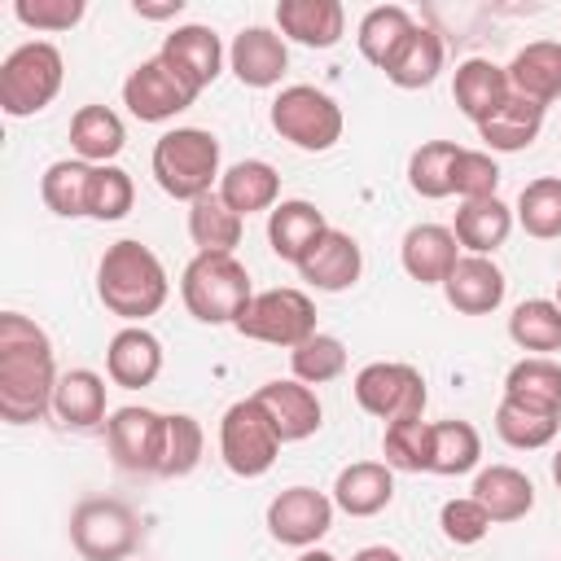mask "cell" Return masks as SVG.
Masks as SVG:
<instances>
[{
  "mask_svg": "<svg viewBox=\"0 0 561 561\" xmlns=\"http://www.w3.org/2000/svg\"><path fill=\"white\" fill-rule=\"evenodd\" d=\"M359 272H364L359 241H355L351 232H342V228H329V232L311 245V254L298 263V276H302L311 289H324V294L351 289V285L359 280Z\"/></svg>",
  "mask_w": 561,
  "mask_h": 561,
  "instance_id": "2e32d148",
  "label": "cell"
},
{
  "mask_svg": "<svg viewBox=\"0 0 561 561\" xmlns=\"http://www.w3.org/2000/svg\"><path fill=\"white\" fill-rule=\"evenodd\" d=\"M478 460H482V434L469 421H434V460H430V473L456 478V473L478 469Z\"/></svg>",
  "mask_w": 561,
  "mask_h": 561,
  "instance_id": "b9f144b4",
  "label": "cell"
},
{
  "mask_svg": "<svg viewBox=\"0 0 561 561\" xmlns=\"http://www.w3.org/2000/svg\"><path fill=\"white\" fill-rule=\"evenodd\" d=\"M127 145V127L110 105H79L70 118V149L92 167H110Z\"/></svg>",
  "mask_w": 561,
  "mask_h": 561,
  "instance_id": "83f0119b",
  "label": "cell"
},
{
  "mask_svg": "<svg viewBox=\"0 0 561 561\" xmlns=\"http://www.w3.org/2000/svg\"><path fill=\"white\" fill-rule=\"evenodd\" d=\"M552 482L561 486V447H557V456H552Z\"/></svg>",
  "mask_w": 561,
  "mask_h": 561,
  "instance_id": "f5cc1de1",
  "label": "cell"
},
{
  "mask_svg": "<svg viewBox=\"0 0 561 561\" xmlns=\"http://www.w3.org/2000/svg\"><path fill=\"white\" fill-rule=\"evenodd\" d=\"M456 158L460 145L456 140H425L412 158H408V184L416 197H451L456 193Z\"/></svg>",
  "mask_w": 561,
  "mask_h": 561,
  "instance_id": "d590c367",
  "label": "cell"
},
{
  "mask_svg": "<svg viewBox=\"0 0 561 561\" xmlns=\"http://www.w3.org/2000/svg\"><path fill=\"white\" fill-rule=\"evenodd\" d=\"M552 302H557V307H561V280H557V298H552Z\"/></svg>",
  "mask_w": 561,
  "mask_h": 561,
  "instance_id": "db71d44e",
  "label": "cell"
},
{
  "mask_svg": "<svg viewBox=\"0 0 561 561\" xmlns=\"http://www.w3.org/2000/svg\"><path fill=\"white\" fill-rule=\"evenodd\" d=\"M167 294H171L167 267H162V259L149 245L123 237V241H114L101 254V263H96V298L118 320L140 324V320L158 316L162 302H167Z\"/></svg>",
  "mask_w": 561,
  "mask_h": 561,
  "instance_id": "7a4b0ae2",
  "label": "cell"
},
{
  "mask_svg": "<svg viewBox=\"0 0 561 561\" xmlns=\"http://www.w3.org/2000/svg\"><path fill=\"white\" fill-rule=\"evenodd\" d=\"M355 403L377 416V421H403V416H421L425 412V377L412 364H390V359H373L355 373L351 381Z\"/></svg>",
  "mask_w": 561,
  "mask_h": 561,
  "instance_id": "30bf717a",
  "label": "cell"
},
{
  "mask_svg": "<svg viewBox=\"0 0 561 561\" xmlns=\"http://www.w3.org/2000/svg\"><path fill=\"white\" fill-rule=\"evenodd\" d=\"M180 298L202 324H237L254 289L245 263H237L232 254H193L180 276Z\"/></svg>",
  "mask_w": 561,
  "mask_h": 561,
  "instance_id": "277c9868",
  "label": "cell"
},
{
  "mask_svg": "<svg viewBox=\"0 0 561 561\" xmlns=\"http://www.w3.org/2000/svg\"><path fill=\"white\" fill-rule=\"evenodd\" d=\"M188 237L197 254H232L241 245V215L219 193H206L188 202Z\"/></svg>",
  "mask_w": 561,
  "mask_h": 561,
  "instance_id": "d6a6232c",
  "label": "cell"
},
{
  "mask_svg": "<svg viewBox=\"0 0 561 561\" xmlns=\"http://www.w3.org/2000/svg\"><path fill=\"white\" fill-rule=\"evenodd\" d=\"M70 543L83 561H127L140 543V522L123 500H83L70 513Z\"/></svg>",
  "mask_w": 561,
  "mask_h": 561,
  "instance_id": "ba28073f",
  "label": "cell"
},
{
  "mask_svg": "<svg viewBox=\"0 0 561 561\" xmlns=\"http://www.w3.org/2000/svg\"><path fill=\"white\" fill-rule=\"evenodd\" d=\"M508 88L535 105H552L561 96V44L557 39H535L526 44L508 66Z\"/></svg>",
  "mask_w": 561,
  "mask_h": 561,
  "instance_id": "484cf974",
  "label": "cell"
},
{
  "mask_svg": "<svg viewBox=\"0 0 561 561\" xmlns=\"http://www.w3.org/2000/svg\"><path fill=\"white\" fill-rule=\"evenodd\" d=\"M469 495L486 508V517H491L495 526H504V522H522V517L535 508V482H530L522 469H513V465L478 469Z\"/></svg>",
  "mask_w": 561,
  "mask_h": 561,
  "instance_id": "d4e9b609",
  "label": "cell"
},
{
  "mask_svg": "<svg viewBox=\"0 0 561 561\" xmlns=\"http://www.w3.org/2000/svg\"><path fill=\"white\" fill-rule=\"evenodd\" d=\"M298 561H337V557H333L329 548H302V557H298Z\"/></svg>",
  "mask_w": 561,
  "mask_h": 561,
  "instance_id": "816d5d0a",
  "label": "cell"
},
{
  "mask_svg": "<svg viewBox=\"0 0 561 561\" xmlns=\"http://www.w3.org/2000/svg\"><path fill=\"white\" fill-rule=\"evenodd\" d=\"M438 526H443V539H447V543L469 548V543H482L495 522L486 517V508H482L473 495H460V500H447V504L438 508Z\"/></svg>",
  "mask_w": 561,
  "mask_h": 561,
  "instance_id": "bcb514c9",
  "label": "cell"
},
{
  "mask_svg": "<svg viewBox=\"0 0 561 561\" xmlns=\"http://www.w3.org/2000/svg\"><path fill=\"white\" fill-rule=\"evenodd\" d=\"M272 127L294 149L324 153L342 140V105L311 83H289L272 101Z\"/></svg>",
  "mask_w": 561,
  "mask_h": 561,
  "instance_id": "8992f818",
  "label": "cell"
},
{
  "mask_svg": "<svg viewBox=\"0 0 561 561\" xmlns=\"http://www.w3.org/2000/svg\"><path fill=\"white\" fill-rule=\"evenodd\" d=\"M451 96H456L460 114L478 127V123H486V118H491V114L513 96V88H508V70H504V66H495L491 57H469V61H460V66H456Z\"/></svg>",
  "mask_w": 561,
  "mask_h": 561,
  "instance_id": "44dd1931",
  "label": "cell"
},
{
  "mask_svg": "<svg viewBox=\"0 0 561 561\" xmlns=\"http://www.w3.org/2000/svg\"><path fill=\"white\" fill-rule=\"evenodd\" d=\"M381 456H386L390 469L430 473V460H434V421H421V416L390 421L386 434H381Z\"/></svg>",
  "mask_w": 561,
  "mask_h": 561,
  "instance_id": "f35d334b",
  "label": "cell"
},
{
  "mask_svg": "<svg viewBox=\"0 0 561 561\" xmlns=\"http://www.w3.org/2000/svg\"><path fill=\"white\" fill-rule=\"evenodd\" d=\"M158 57L175 70V79H180L188 92L210 88V83L219 79V70H224V44H219V35H215L210 26H202V22L175 26V31L162 39Z\"/></svg>",
  "mask_w": 561,
  "mask_h": 561,
  "instance_id": "5bb4252c",
  "label": "cell"
},
{
  "mask_svg": "<svg viewBox=\"0 0 561 561\" xmlns=\"http://www.w3.org/2000/svg\"><path fill=\"white\" fill-rule=\"evenodd\" d=\"M202 451H206V434H202V421L188 416V412H171L167 416V434H162V465L158 473L162 478H184L202 465Z\"/></svg>",
  "mask_w": 561,
  "mask_h": 561,
  "instance_id": "7bdbcfd3",
  "label": "cell"
},
{
  "mask_svg": "<svg viewBox=\"0 0 561 561\" xmlns=\"http://www.w3.org/2000/svg\"><path fill=\"white\" fill-rule=\"evenodd\" d=\"M105 373L123 390H145L162 373V342L145 324H127L105 346Z\"/></svg>",
  "mask_w": 561,
  "mask_h": 561,
  "instance_id": "e0dca14e",
  "label": "cell"
},
{
  "mask_svg": "<svg viewBox=\"0 0 561 561\" xmlns=\"http://www.w3.org/2000/svg\"><path fill=\"white\" fill-rule=\"evenodd\" d=\"M394 500V469L386 460H355L333 482V504L351 517H377Z\"/></svg>",
  "mask_w": 561,
  "mask_h": 561,
  "instance_id": "cb8c5ba5",
  "label": "cell"
},
{
  "mask_svg": "<svg viewBox=\"0 0 561 561\" xmlns=\"http://www.w3.org/2000/svg\"><path fill=\"white\" fill-rule=\"evenodd\" d=\"M254 403L267 412V421L276 425L280 443H302L320 430L324 421V408L316 399L311 386H302L298 377H276V381H263L254 390Z\"/></svg>",
  "mask_w": 561,
  "mask_h": 561,
  "instance_id": "9a60e30c",
  "label": "cell"
},
{
  "mask_svg": "<svg viewBox=\"0 0 561 561\" xmlns=\"http://www.w3.org/2000/svg\"><path fill=\"white\" fill-rule=\"evenodd\" d=\"M504 289L508 280L486 254H460V263L443 280V294L460 316H491L504 302Z\"/></svg>",
  "mask_w": 561,
  "mask_h": 561,
  "instance_id": "ffe728a7",
  "label": "cell"
},
{
  "mask_svg": "<svg viewBox=\"0 0 561 561\" xmlns=\"http://www.w3.org/2000/svg\"><path fill=\"white\" fill-rule=\"evenodd\" d=\"M232 329L241 337H250V342H267V346H285V351H294L311 333H320L316 329V302L302 289H294V285L254 294Z\"/></svg>",
  "mask_w": 561,
  "mask_h": 561,
  "instance_id": "52a82bcc",
  "label": "cell"
},
{
  "mask_svg": "<svg viewBox=\"0 0 561 561\" xmlns=\"http://www.w3.org/2000/svg\"><path fill=\"white\" fill-rule=\"evenodd\" d=\"M57 381L61 373H57L48 333L22 311H4L0 316V416L9 425L44 421V412H53Z\"/></svg>",
  "mask_w": 561,
  "mask_h": 561,
  "instance_id": "6da1fadb",
  "label": "cell"
},
{
  "mask_svg": "<svg viewBox=\"0 0 561 561\" xmlns=\"http://www.w3.org/2000/svg\"><path fill=\"white\" fill-rule=\"evenodd\" d=\"M53 412L61 425L70 430H101L110 416H105V377L92 373V368H70L61 373L57 381V394H53Z\"/></svg>",
  "mask_w": 561,
  "mask_h": 561,
  "instance_id": "f546056e",
  "label": "cell"
},
{
  "mask_svg": "<svg viewBox=\"0 0 561 561\" xmlns=\"http://www.w3.org/2000/svg\"><path fill=\"white\" fill-rule=\"evenodd\" d=\"M324 232H329L324 215H320L311 202H302V197L276 202V206L267 210V245H272L276 259H285V263H294V267L311 254V245H316Z\"/></svg>",
  "mask_w": 561,
  "mask_h": 561,
  "instance_id": "7402d4cb",
  "label": "cell"
},
{
  "mask_svg": "<svg viewBox=\"0 0 561 561\" xmlns=\"http://www.w3.org/2000/svg\"><path fill=\"white\" fill-rule=\"evenodd\" d=\"M399 263L412 280L421 285H443L451 276V267L460 263V241L451 228L443 224H416L403 232V245H399Z\"/></svg>",
  "mask_w": 561,
  "mask_h": 561,
  "instance_id": "d6986e66",
  "label": "cell"
},
{
  "mask_svg": "<svg viewBox=\"0 0 561 561\" xmlns=\"http://www.w3.org/2000/svg\"><path fill=\"white\" fill-rule=\"evenodd\" d=\"M557 430H561V412H539L517 399H500V408H495V434L517 451L548 447L557 438Z\"/></svg>",
  "mask_w": 561,
  "mask_h": 561,
  "instance_id": "74e56055",
  "label": "cell"
},
{
  "mask_svg": "<svg viewBox=\"0 0 561 561\" xmlns=\"http://www.w3.org/2000/svg\"><path fill=\"white\" fill-rule=\"evenodd\" d=\"M513 224H517V219H513V210H508L500 197H482V202H460L451 232H456L460 250H469V254H486V259H491V254L508 241Z\"/></svg>",
  "mask_w": 561,
  "mask_h": 561,
  "instance_id": "4dcf8cb0",
  "label": "cell"
},
{
  "mask_svg": "<svg viewBox=\"0 0 561 561\" xmlns=\"http://www.w3.org/2000/svg\"><path fill=\"white\" fill-rule=\"evenodd\" d=\"M333 495L316 486H285L267 504V535L285 548H316L333 526Z\"/></svg>",
  "mask_w": 561,
  "mask_h": 561,
  "instance_id": "8fae6325",
  "label": "cell"
},
{
  "mask_svg": "<svg viewBox=\"0 0 561 561\" xmlns=\"http://www.w3.org/2000/svg\"><path fill=\"white\" fill-rule=\"evenodd\" d=\"M197 101V92H188L175 70L162 57H145L127 79H123V105L140 118V123H167L180 110H188Z\"/></svg>",
  "mask_w": 561,
  "mask_h": 561,
  "instance_id": "4fadbf2b",
  "label": "cell"
},
{
  "mask_svg": "<svg viewBox=\"0 0 561 561\" xmlns=\"http://www.w3.org/2000/svg\"><path fill=\"white\" fill-rule=\"evenodd\" d=\"M162 434H167V416L153 408H136V403L110 412V421H105V447H110L114 465L127 473H158Z\"/></svg>",
  "mask_w": 561,
  "mask_h": 561,
  "instance_id": "7c38bea8",
  "label": "cell"
},
{
  "mask_svg": "<svg viewBox=\"0 0 561 561\" xmlns=\"http://www.w3.org/2000/svg\"><path fill=\"white\" fill-rule=\"evenodd\" d=\"M504 399L539 412H561V364L552 355H526L504 377Z\"/></svg>",
  "mask_w": 561,
  "mask_h": 561,
  "instance_id": "836d02e7",
  "label": "cell"
},
{
  "mask_svg": "<svg viewBox=\"0 0 561 561\" xmlns=\"http://www.w3.org/2000/svg\"><path fill=\"white\" fill-rule=\"evenodd\" d=\"M241 219L245 215H259V210H272L276 197H280V175L272 162L263 158H245V162H232L224 175H219V188H215Z\"/></svg>",
  "mask_w": 561,
  "mask_h": 561,
  "instance_id": "f1b7e54d",
  "label": "cell"
},
{
  "mask_svg": "<svg viewBox=\"0 0 561 561\" xmlns=\"http://www.w3.org/2000/svg\"><path fill=\"white\" fill-rule=\"evenodd\" d=\"M438 70H443V35L434 26H421V22L403 35V44L386 61V79L403 92L430 88L438 79Z\"/></svg>",
  "mask_w": 561,
  "mask_h": 561,
  "instance_id": "4316f807",
  "label": "cell"
},
{
  "mask_svg": "<svg viewBox=\"0 0 561 561\" xmlns=\"http://www.w3.org/2000/svg\"><path fill=\"white\" fill-rule=\"evenodd\" d=\"M136 202V184L123 167H96L92 171V188H88V219H101V224H114L131 210Z\"/></svg>",
  "mask_w": 561,
  "mask_h": 561,
  "instance_id": "f6af8a7d",
  "label": "cell"
},
{
  "mask_svg": "<svg viewBox=\"0 0 561 561\" xmlns=\"http://www.w3.org/2000/svg\"><path fill=\"white\" fill-rule=\"evenodd\" d=\"M539 131H543V105H535V101H526L517 92L486 123H478V136L495 153H522V149H530L539 140Z\"/></svg>",
  "mask_w": 561,
  "mask_h": 561,
  "instance_id": "1f68e13d",
  "label": "cell"
},
{
  "mask_svg": "<svg viewBox=\"0 0 561 561\" xmlns=\"http://www.w3.org/2000/svg\"><path fill=\"white\" fill-rule=\"evenodd\" d=\"M500 188V162L482 149H460L456 158V197L460 202H482V197H495Z\"/></svg>",
  "mask_w": 561,
  "mask_h": 561,
  "instance_id": "7dc6e473",
  "label": "cell"
},
{
  "mask_svg": "<svg viewBox=\"0 0 561 561\" xmlns=\"http://www.w3.org/2000/svg\"><path fill=\"white\" fill-rule=\"evenodd\" d=\"M412 13L403 4H377L359 18V31H355V44H359V57L373 61L377 70H386L390 53L403 44V35L412 31Z\"/></svg>",
  "mask_w": 561,
  "mask_h": 561,
  "instance_id": "8d00e7d4",
  "label": "cell"
},
{
  "mask_svg": "<svg viewBox=\"0 0 561 561\" xmlns=\"http://www.w3.org/2000/svg\"><path fill=\"white\" fill-rule=\"evenodd\" d=\"M351 561H403L394 548H386V543H368V548H359Z\"/></svg>",
  "mask_w": 561,
  "mask_h": 561,
  "instance_id": "f907efd6",
  "label": "cell"
},
{
  "mask_svg": "<svg viewBox=\"0 0 561 561\" xmlns=\"http://www.w3.org/2000/svg\"><path fill=\"white\" fill-rule=\"evenodd\" d=\"M140 18H153V22H162V18H175L180 9H184V0H167V4H145V0H136L131 4Z\"/></svg>",
  "mask_w": 561,
  "mask_h": 561,
  "instance_id": "681fc988",
  "label": "cell"
},
{
  "mask_svg": "<svg viewBox=\"0 0 561 561\" xmlns=\"http://www.w3.org/2000/svg\"><path fill=\"white\" fill-rule=\"evenodd\" d=\"M61 79H66L61 48L48 39H26L0 61V110L9 118H31L53 105Z\"/></svg>",
  "mask_w": 561,
  "mask_h": 561,
  "instance_id": "5b68a950",
  "label": "cell"
},
{
  "mask_svg": "<svg viewBox=\"0 0 561 561\" xmlns=\"http://www.w3.org/2000/svg\"><path fill=\"white\" fill-rule=\"evenodd\" d=\"M228 66L245 88H276L289 70L285 35H276L272 26H245L228 48Z\"/></svg>",
  "mask_w": 561,
  "mask_h": 561,
  "instance_id": "ac0fdd59",
  "label": "cell"
},
{
  "mask_svg": "<svg viewBox=\"0 0 561 561\" xmlns=\"http://www.w3.org/2000/svg\"><path fill=\"white\" fill-rule=\"evenodd\" d=\"M92 171H96V167L83 162V158H61V162H53V167L39 175V197H44V206H48L53 215H61V219L88 215Z\"/></svg>",
  "mask_w": 561,
  "mask_h": 561,
  "instance_id": "e575fe53",
  "label": "cell"
},
{
  "mask_svg": "<svg viewBox=\"0 0 561 561\" xmlns=\"http://www.w3.org/2000/svg\"><path fill=\"white\" fill-rule=\"evenodd\" d=\"M153 180L175 202H197L219 188V140L206 127H171L153 145Z\"/></svg>",
  "mask_w": 561,
  "mask_h": 561,
  "instance_id": "3957f363",
  "label": "cell"
},
{
  "mask_svg": "<svg viewBox=\"0 0 561 561\" xmlns=\"http://www.w3.org/2000/svg\"><path fill=\"white\" fill-rule=\"evenodd\" d=\"M276 26L302 48H333L346 35V9L337 0H280Z\"/></svg>",
  "mask_w": 561,
  "mask_h": 561,
  "instance_id": "603a6c76",
  "label": "cell"
},
{
  "mask_svg": "<svg viewBox=\"0 0 561 561\" xmlns=\"http://www.w3.org/2000/svg\"><path fill=\"white\" fill-rule=\"evenodd\" d=\"M508 337L530 355L561 351V307L552 298H526L508 316Z\"/></svg>",
  "mask_w": 561,
  "mask_h": 561,
  "instance_id": "ab89813d",
  "label": "cell"
},
{
  "mask_svg": "<svg viewBox=\"0 0 561 561\" xmlns=\"http://www.w3.org/2000/svg\"><path fill=\"white\" fill-rule=\"evenodd\" d=\"M219 456L237 478H263L280 456V434L267 412L250 399H237L219 421Z\"/></svg>",
  "mask_w": 561,
  "mask_h": 561,
  "instance_id": "9c48e42d",
  "label": "cell"
},
{
  "mask_svg": "<svg viewBox=\"0 0 561 561\" xmlns=\"http://www.w3.org/2000/svg\"><path fill=\"white\" fill-rule=\"evenodd\" d=\"M13 18L31 31H70L83 18V0H13Z\"/></svg>",
  "mask_w": 561,
  "mask_h": 561,
  "instance_id": "c3c4849f",
  "label": "cell"
},
{
  "mask_svg": "<svg viewBox=\"0 0 561 561\" xmlns=\"http://www.w3.org/2000/svg\"><path fill=\"white\" fill-rule=\"evenodd\" d=\"M289 368L302 386H324L346 373V346L333 333H311L302 346L289 351Z\"/></svg>",
  "mask_w": 561,
  "mask_h": 561,
  "instance_id": "ee69618b",
  "label": "cell"
},
{
  "mask_svg": "<svg viewBox=\"0 0 561 561\" xmlns=\"http://www.w3.org/2000/svg\"><path fill=\"white\" fill-rule=\"evenodd\" d=\"M513 219L526 228V237L535 241H552L561 237V175H539L517 193V210Z\"/></svg>",
  "mask_w": 561,
  "mask_h": 561,
  "instance_id": "60d3db41",
  "label": "cell"
}]
</instances>
